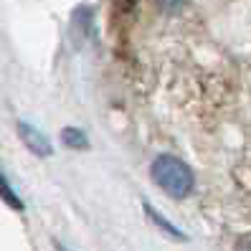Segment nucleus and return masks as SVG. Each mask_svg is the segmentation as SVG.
<instances>
[{
  "label": "nucleus",
  "mask_w": 251,
  "mask_h": 251,
  "mask_svg": "<svg viewBox=\"0 0 251 251\" xmlns=\"http://www.w3.org/2000/svg\"><path fill=\"white\" fill-rule=\"evenodd\" d=\"M150 175L155 185L162 190L165 196L175 198V201H183L193 193V185H196V175L190 170L180 157L175 155H157L150 165Z\"/></svg>",
  "instance_id": "nucleus-1"
},
{
  "label": "nucleus",
  "mask_w": 251,
  "mask_h": 251,
  "mask_svg": "<svg viewBox=\"0 0 251 251\" xmlns=\"http://www.w3.org/2000/svg\"><path fill=\"white\" fill-rule=\"evenodd\" d=\"M18 137L25 142V147H28V150H31L33 155H38V157H51L53 147H51L49 137L43 135V132H38L33 125H28V122H18Z\"/></svg>",
  "instance_id": "nucleus-2"
},
{
  "label": "nucleus",
  "mask_w": 251,
  "mask_h": 251,
  "mask_svg": "<svg viewBox=\"0 0 251 251\" xmlns=\"http://www.w3.org/2000/svg\"><path fill=\"white\" fill-rule=\"evenodd\" d=\"M142 208H145L147 218H152V221H155V226H157L162 233H168L170 239H175V241H188V236H185L180 228H175V226H173V224H170V221H168L165 216H162V213H157L150 203H142Z\"/></svg>",
  "instance_id": "nucleus-3"
},
{
  "label": "nucleus",
  "mask_w": 251,
  "mask_h": 251,
  "mask_svg": "<svg viewBox=\"0 0 251 251\" xmlns=\"http://www.w3.org/2000/svg\"><path fill=\"white\" fill-rule=\"evenodd\" d=\"M61 142L71 150H89V137L84 135V129L79 127H64L61 129Z\"/></svg>",
  "instance_id": "nucleus-4"
},
{
  "label": "nucleus",
  "mask_w": 251,
  "mask_h": 251,
  "mask_svg": "<svg viewBox=\"0 0 251 251\" xmlns=\"http://www.w3.org/2000/svg\"><path fill=\"white\" fill-rule=\"evenodd\" d=\"M0 201H3L5 205H10L13 211H23V201L18 198V193L10 188V183H8V178L3 173H0Z\"/></svg>",
  "instance_id": "nucleus-5"
},
{
  "label": "nucleus",
  "mask_w": 251,
  "mask_h": 251,
  "mask_svg": "<svg viewBox=\"0 0 251 251\" xmlns=\"http://www.w3.org/2000/svg\"><path fill=\"white\" fill-rule=\"evenodd\" d=\"M157 3L165 8V10H178V8L185 3V0H157Z\"/></svg>",
  "instance_id": "nucleus-6"
},
{
  "label": "nucleus",
  "mask_w": 251,
  "mask_h": 251,
  "mask_svg": "<svg viewBox=\"0 0 251 251\" xmlns=\"http://www.w3.org/2000/svg\"><path fill=\"white\" fill-rule=\"evenodd\" d=\"M236 251H251V239H244V241H239Z\"/></svg>",
  "instance_id": "nucleus-7"
},
{
  "label": "nucleus",
  "mask_w": 251,
  "mask_h": 251,
  "mask_svg": "<svg viewBox=\"0 0 251 251\" xmlns=\"http://www.w3.org/2000/svg\"><path fill=\"white\" fill-rule=\"evenodd\" d=\"M53 246H56V251H69V249H66V246H61V244H58V241H56V244H53Z\"/></svg>",
  "instance_id": "nucleus-8"
}]
</instances>
